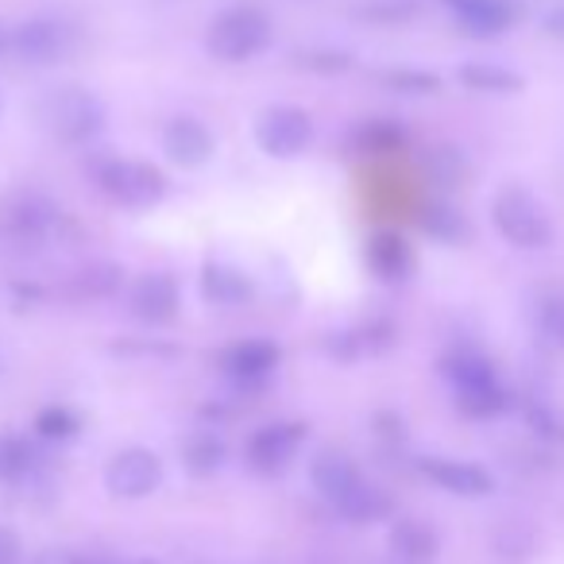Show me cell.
<instances>
[{
	"instance_id": "cell-1",
	"label": "cell",
	"mask_w": 564,
	"mask_h": 564,
	"mask_svg": "<svg viewBox=\"0 0 564 564\" xmlns=\"http://www.w3.org/2000/svg\"><path fill=\"white\" fill-rule=\"evenodd\" d=\"M267 43H271V20L256 4H236L220 12L205 35V47L220 63H248L259 51H267Z\"/></svg>"
},
{
	"instance_id": "cell-2",
	"label": "cell",
	"mask_w": 564,
	"mask_h": 564,
	"mask_svg": "<svg viewBox=\"0 0 564 564\" xmlns=\"http://www.w3.org/2000/svg\"><path fill=\"white\" fill-rule=\"evenodd\" d=\"M94 182L124 209H151L166 197V174L155 163H135V159H101L94 166Z\"/></svg>"
},
{
	"instance_id": "cell-3",
	"label": "cell",
	"mask_w": 564,
	"mask_h": 564,
	"mask_svg": "<svg viewBox=\"0 0 564 564\" xmlns=\"http://www.w3.org/2000/svg\"><path fill=\"white\" fill-rule=\"evenodd\" d=\"M491 220L502 240L514 243V248L533 251V248H549V243H553V220L541 209L538 197L522 186L499 189V197H495V205H491Z\"/></svg>"
},
{
	"instance_id": "cell-4",
	"label": "cell",
	"mask_w": 564,
	"mask_h": 564,
	"mask_svg": "<svg viewBox=\"0 0 564 564\" xmlns=\"http://www.w3.org/2000/svg\"><path fill=\"white\" fill-rule=\"evenodd\" d=\"M43 120H47L51 135L78 148V143H89L105 132V105L86 89L66 86L43 101Z\"/></svg>"
},
{
	"instance_id": "cell-5",
	"label": "cell",
	"mask_w": 564,
	"mask_h": 564,
	"mask_svg": "<svg viewBox=\"0 0 564 564\" xmlns=\"http://www.w3.org/2000/svg\"><path fill=\"white\" fill-rule=\"evenodd\" d=\"M314 140V120L299 105H271L256 120V143L271 159H299Z\"/></svg>"
},
{
	"instance_id": "cell-6",
	"label": "cell",
	"mask_w": 564,
	"mask_h": 564,
	"mask_svg": "<svg viewBox=\"0 0 564 564\" xmlns=\"http://www.w3.org/2000/svg\"><path fill=\"white\" fill-rule=\"evenodd\" d=\"M163 484V460L151 448H120L109 464H105V487L117 499H148Z\"/></svg>"
},
{
	"instance_id": "cell-7",
	"label": "cell",
	"mask_w": 564,
	"mask_h": 564,
	"mask_svg": "<svg viewBox=\"0 0 564 564\" xmlns=\"http://www.w3.org/2000/svg\"><path fill=\"white\" fill-rule=\"evenodd\" d=\"M74 47V32L63 20H24L17 32L9 35V51L28 66H51Z\"/></svg>"
},
{
	"instance_id": "cell-8",
	"label": "cell",
	"mask_w": 564,
	"mask_h": 564,
	"mask_svg": "<svg viewBox=\"0 0 564 564\" xmlns=\"http://www.w3.org/2000/svg\"><path fill=\"white\" fill-rule=\"evenodd\" d=\"M302 441H306V425L302 422H271L263 430L251 433L248 441V464L259 476H274L299 456Z\"/></svg>"
},
{
	"instance_id": "cell-9",
	"label": "cell",
	"mask_w": 564,
	"mask_h": 564,
	"mask_svg": "<svg viewBox=\"0 0 564 564\" xmlns=\"http://www.w3.org/2000/svg\"><path fill=\"white\" fill-rule=\"evenodd\" d=\"M417 471H422L430 484H437L441 491L460 495V499H484V495L495 491V479L487 468L471 460H453V456H422L417 460Z\"/></svg>"
},
{
	"instance_id": "cell-10",
	"label": "cell",
	"mask_w": 564,
	"mask_h": 564,
	"mask_svg": "<svg viewBox=\"0 0 564 564\" xmlns=\"http://www.w3.org/2000/svg\"><path fill=\"white\" fill-rule=\"evenodd\" d=\"M279 345H271V340H240V345L225 348V356H220V368H225V376L232 379L240 391H259V387L271 379V371L279 368Z\"/></svg>"
},
{
	"instance_id": "cell-11",
	"label": "cell",
	"mask_w": 564,
	"mask_h": 564,
	"mask_svg": "<svg viewBox=\"0 0 564 564\" xmlns=\"http://www.w3.org/2000/svg\"><path fill=\"white\" fill-rule=\"evenodd\" d=\"M63 220V213L47 202L43 194H20L0 209V232L20 243H35Z\"/></svg>"
},
{
	"instance_id": "cell-12",
	"label": "cell",
	"mask_w": 564,
	"mask_h": 564,
	"mask_svg": "<svg viewBox=\"0 0 564 564\" xmlns=\"http://www.w3.org/2000/svg\"><path fill=\"white\" fill-rule=\"evenodd\" d=\"M128 306L143 325H171L178 317V282L163 271L143 274L128 294Z\"/></svg>"
},
{
	"instance_id": "cell-13",
	"label": "cell",
	"mask_w": 564,
	"mask_h": 564,
	"mask_svg": "<svg viewBox=\"0 0 564 564\" xmlns=\"http://www.w3.org/2000/svg\"><path fill=\"white\" fill-rule=\"evenodd\" d=\"M445 4L456 12V24L476 40H495V35L510 32L518 17L510 0H445Z\"/></svg>"
},
{
	"instance_id": "cell-14",
	"label": "cell",
	"mask_w": 564,
	"mask_h": 564,
	"mask_svg": "<svg viewBox=\"0 0 564 564\" xmlns=\"http://www.w3.org/2000/svg\"><path fill=\"white\" fill-rule=\"evenodd\" d=\"M163 151L178 166H202L213 155V132L194 117H174L163 132Z\"/></svg>"
},
{
	"instance_id": "cell-15",
	"label": "cell",
	"mask_w": 564,
	"mask_h": 564,
	"mask_svg": "<svg viewBox=\"0 0 564 564\" xmlns=\"http://www.w3.org/2000/svg\"><path fill=\"white\" fill-rule=\"evenodd\" d=\"M310 479H314V487L333 502V507L364 484L360 468H356L345 453H337V448H325V453L314 456V464H310Z\"/></svg>"
},
{
	"instance_id": "cell-16",
	"label": "cell",
	"mask_w": 564,
	"mask_h": 564,
	"mask_svg": "<svg viewBox=\"0 0 564 564\" xmlns=\"http://www.w3.org/2000/svg\"><path fill=\"white\" fill-rule=\"evenodd\" d=\"M368 267L383 282H402L410 271H414V248H410L399 232L383 228V232H376L368 240Z\"/></svg>"
},
{
	"instance_id": "cell-17",
	"label": "cell",
	"mask_w": 564,
	"mask_h": 564,
	"mask_svg": "<svg viewBox=\"0 0 564 564\" xmlns=\"http://www.w3.org/2000/svg\"><path fill=\"white\" fill-rule=\"evenodd\" d=\"M391 553L399 564H430L441 553V538L417 518H402L391 525Z\"/></svg>"
},
{
	"instance_id": "cell-18",
	"label": "cell",
	"mask_w": 564,
	"mask_h": 564,
	"mask_svg": "<svg viewBox=\"0 0 564 564\" xmlns=\"http://www.w3.org/2000/svg\"><path fill=\"white\" fill-rule=\"evenodd\" d=\"M441 376L453 383L456 394H476V391H487V387H499L495 368L479 352H448L445 360H441Z\"/></svg>"
},
{
	"instance_id": "cell-19",
	"label": "cell",
	"mask_w": 564,
	"mask_h": 564,
	"mask_svg": "<svg viewBox=\"0 0 564 564\" xmlns=\"http://www.w3.org/2000/svg\"><path fill=\"white\" fill-rule=\"evenodd\" d=\"M124 286V267L112 259H94L70 279V294L78 302H109Z\"/></svg>"
},
{
	"instance_id": "cell-20",
	"label": "cell",
	"mask_w": 564,
	"mask_h": 564,
	"mask_svg": "<svg viewBox=\"0 0 564 564\" xmlns=\"http://www.w3.org/2000/svg\"><path fill=\"white\" fill-rule=\"evenodd\" d=\"M202 294L209 306H243L251 299V279L236 267L205 263L202 267Z\"/></svg>"
},
{
	"instance_id": "cell-21",
	"label": "cell",
	"mask_w": 564,
	"mask_h": 564,
	"mask_svg": "<svg viewBox=\"0 0 564 564\" xmlns=\"http://www.w3.org/2000/svg\"><path fill=\"white\" fill-rule=\"evenodd\" d=\"M348 148H352L356 155H394V151L406 148V128L387 117L364 120V124L348 135Z\"/></svg>"
},
{
	"instance_id": "cell-22",
	"label": "cell",
	"mask_w": 564,
	"mask_h": 564,
	"mask_svg": "<svg viewBox=\"0 0 564 564\" xmlns=\"http://www.w3.org/2000/svg\"><path fill=\"white\" fill-rule=\"evenodd\" d=\"M337 514L345 518V522L371 525V522H379V518L391 514V499H387V491H379L376 484H368V479H364L352 495H345V499L337 502Z\"/></svg>"
},
{
	"instance_id": "cell-23",
	"label": "cell",
	"mask_w": 564,
	"mask_h": 564,
	"mask_svg": "<svg viewBox=\"0 0 564 564\" xmlns=\"http://www.w3.org/2000/svg\"><path fill=\"white\" fill-rule=\"evenodd\" d=\"M225 456H228L225 441L213 430H197L194 437H186V445H182V464H186L194 476H213V471L225 464Z\"/></svg>"
},
{
	"instance_id": "cell-24",
	"label": "cell",
	"mask_w": 564,
	"mask_h": 564,
	"mask_svg": "<svg viewBox=\"0 0 564 564\" xmlns=\"http://www.w3.org/2000/svg\"><path fill=\"white\" fill-rule=\"evenodd\" d=\"M456 78H460L468 89H484V94H514V89H522V78H518V74L502 70V66H491V63L460 66Z\"/></svg>"
},
{
	"instance_id": "cell-25",
	"label": "cell",
	"mask_w": 564,
	"mask_h": 564,
	"mask_svg": "<svg viewBox=\"0 0 564 564\" xmlns=\"http://www.w3.org/2000/svg\"><path fill=\"white\" fill-rule=\"evenodd\" d=\"M40 464L35 448L24 437H12V433H0V484L9 479H24L28 471Z\"/></svg>"
},
{
	"instance_id": "cell-26",
	"label": "cell",
	"mask_w": 564,
	"mask_h": 564,
	"mask_svg": "<svg viewBox=\"0 0 564 564\" xmlns=\"http://www.w3.org/2000/svg\"><path fill=\"white\" fill-rule=\"evenodd\" d=\"M78 430H82V417L70 406H43L35 414V433L43 441H51V445H63V441L78 437Z\"/></svg>"
},
{
	"instance_id": "cell-27",
	"label": "cell",
	"mask_w": 564,
	"mask_h": 564,
	"mask_svg": "<svg viewBox=\"0 0 564 564\" xmlns=\"http://www.w3.org/2000/svg\"><path fill=\"white\" fill-rule=\"evenodd\" d=\"M533 317H538L541 337L553 348H564V294H541Z\"/></svg>"
},
{
	"instance_id": "cell-28",
	"label": "cell",
	"mask_w": 564,
	"mask_h": 564,
	"mask_svg": "<svg viewBox=\"0 0 564 564\" xmlns=\"http://www.w3.org/2000/svg\"><path fill=\"white\" fill-rule=\"evenodd\" d=\"M456 406L464 410L468 417H499L502 410L510 406V394L499 387H487V391H476V394H456Z\"/></svg>"
},
{
	"instance_id": "cell-29",
	"label": "cell",
	"mask_w": 564,
	"mask_h": 564,
	"mask_svg": "<svg viewBox=\"0 0 564 564\" xmlns=\"http://www.w3.org/2000/svg\"><path fill=\"white\" fill-rule=\"evenodd\" d=\"M422 228L430 236H437V240L453 243L464 236V217L456 209H448V205H430V209H422Z\"/></svg>"
},
{
	"instance_id": "cell-30",
	"label": "cell",
	"mask_w": 564,
	"mask_h": 564,
	"mask_svg": "<svg viewBox=\"0 0 564 564\" xmlns=\"http://www.w3.org/2000/svg\"><path fill=\"white\" fill-rule=\"evenodd\" d=\"M383 86H391L394 94L422 97V94H437L441 78H437V74H430V70H387L383 74Z\"/></svg>"
},
{
	"instance_id": "cell-31",
	"label": "cell",
	"mask_w": 564,
	"mask_h": 564,
	"mask_svg": "<svg viewBox=\"0 0 564 564\" xmlns=\"http://www.w3.org/2000/svg\"><path fill=\"white\" fill-rule=\"evenodd\" d=\"M352 340H356V348H360V356L387 352V348L394 345V325L387 322V317H371V322H364L360 329H352Z\"/></svg>"
},
{
	"instance_id": "cell-32",
	"label": "cell",
	"mask_w": 564,
	"mask_h": 564,
	"mask_svg": "<svg viewBox=\"0 0 564 564\" xmlns=\"http://www.w3.org/2000/svg\"><path fill=\"white\" fill-rule=\"evenodd\" d=\"M294 63H299L302 70H314V74L352 70V55H348V51H302V55H294Z\"/></svg>"
},
{
	"instance_id": "cell-33",
	"label": "cell",
	"mask_w": 564,
	"mask_h": 564,
	"mask_svg": "<svg viewBox=\"0 0 564 564\" xmlns=\"http://www.w3.org/2000/svg\"><path fill=\"white\" fill-rule=\"evenodd\" d=\"M525 417H530V430L538 433V437L553 441V445H561L564 441V414L553 406H545V402H533L530 410H525Z\"/></svg>"
},
{
	"instance_id": "cell-34",
	"label": "cell",
	"mask_w": 564,
	"mask_h": 564,
	"mask_svg": "<svg viewBox=\"0 0 564 564\" xmlns=\"http://www.w3.org/2000/svg\"><path fill=\"white\" fill-rule=\"evenodd\" d=\"M356 17L379 20V24H399V20L414 17V4H402V0H371V4H360Z\"/></svg>"
},
{
	"instance_id": "cell-35",
	"label": "cell",
	"mask_w": 564,
	"mask_h": 564,
	"mask_svg": "<svg viewBox=\"0 0 564 564\" xmlns=\"http://www.w3.org/2000/svg\"><path fill=\"white\" fill-rule=\"evenodd\" d=\"M35 564H124V561L105 553H78V549H47V553L35 556Z\"/></svg>"
},
{
	"instance_id": "cell-36",
	"label": "cell",
	"mask_w": 564,
	"mask_h": 564,
	"mask_svg": "<svg viewBox=\"0 0 564 564\" xmlns=\"http://www.w3.org/2000/svg\"><path fill=\"white\" fill-rule=\"evenodd\" d=\"M24 549H20V538L9 530V525H0V564H20Z\"/></svg>"
},
{
	"instance_id": "cell-37",
	"label": "cell",
	"mask_w": 564,
	"mask_h": 564,
	"mask_svg": "<svg viewBox=\"0 0 564 564\" xmlns=\"http://www.w3.org/2000/svg\"><path fill=\"white\" fill-rule=\"evenodd\" d=\"M376 425H379V433H383V437L402 441V422H399L394 414H379V417H376Z\"/></svg>"
},
{
	"instance_id": "cell-38",
	"label": "cell",
	"mask_w": 564,
	"mask_h": 564,
	"mask_svg": "<svg viewBox=\"0 0 564 564\" xmlns=\"http://www.w3.org/2000/svg\"><path fill=\"white\" fill-rule=\"evenodd\" d=\"M549 32L564 35V12H553V17H549Z\"/></svg>"
},
{
	"instance_id": "cell-39",
	"label": "cell",
	"mask_w": 564,
	"mask_h": 564,
	"mask_svg": "<svg viewBox=\"0 0 564 564\" xmlns=\"http://www.w3.org/2000/svg\"><path fill=\"white\" fill-rule=\"evenodd\" d=\"M124 564H159V561H151V556H140V561H124Z\"/></svg>"
},
{
	"instance_id": "cell-40",
	"label": "cell",
	"mask_w": 564,
	"mask_h": 564,
	"mask_svg": "<svg viewBox=\"0 0 564 564\" xmlns=\"http://www.w3.org/2000/svg\"><path fill=\"white\" fill-rule=\"evenodd\" d=\"M4 47H9V40H4V32H0V51H4Z\"/></svg>"
}]
</instances>
